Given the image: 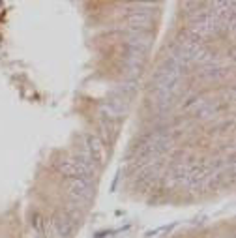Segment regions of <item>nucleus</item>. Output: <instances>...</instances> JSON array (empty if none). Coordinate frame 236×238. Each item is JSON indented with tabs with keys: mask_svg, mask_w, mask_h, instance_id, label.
Wrapping results in <instances>:
<instances>
[{
	"mask_svg": "<svg viewBox=\"0 0 236 238\" xmlns=\"http://www.w3.org/2000/svg\"><path fill=\"white\" fill-rule=\"evenodd\" d=\"M73 227H75V221L67 214H60V216L54 218V229H56V233L60 236H67L73 231Z\"/></svg>",
	"mask_w": 236,
	"mask_h": 238,
	"instance_id": "obj_2",
	"label": "nucleus"
},
{
	"mask_svg": "<svg viewBox=\"0 0 236 238\" xmlns=\"http://www.w3.org/2000/svg\"><path fill=\"white\" fill-rule=\"evenodd\" d=\"M69 191H71L73 195H79L81 199H90V195H92V186H90L88 180H79V178H71V182H69Z\"/></svg>",
	"mask_w": 236,
	"mask_h": 238,
	"instance_id": "obj_1",
	"label": "nucleus"
}]
</instances>
